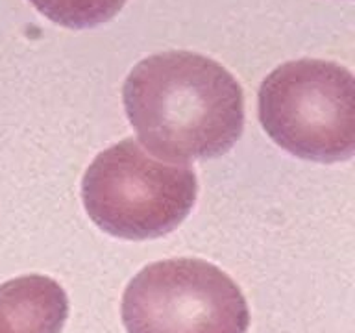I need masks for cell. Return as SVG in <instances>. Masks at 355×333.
Instances as JSON below:
<instances>
[{"label": "cell", "instance_id": "cell-6", "mask_svg": "<svg viewBox=\"0 0 355 333\" xmlns=\"http://www.w3.org/2000/svg\"><path fill=\"white\" fill-rule=\"evenodd\" d=\"M35 10L58 26L85 30L111 21L126 0H30Z\"/></svg>", "mask_w": 355, "mask_h": 333}, {"label": "cell", "instance_id": "cell-5", "mask_svg": "<svg viewBox=\"0 0 355 333\" xmlns=\"http://www.w3.org/2000/svg\"><path fill=\"white\" fill-rule=\"evenodd\" d=\"M69 298L60 283L41 274L0 285V333H61Z\"/></svg>", "mask_w": 355, "mask_h": 333}, {"label": "cell", "instance_id": "cell-3", "mask_svg": "<svg viewBox=\"0 0 355 333\" xmlns=\"http://www.w3.org/2000/svg\"><path fill=\"white\" fill-rule=\"evenodd\" d=\"M259 121L272 141L296 157L349 160L355 152L354 74L335 61H287L261 83Z\"/></svg>", "mask_w": 355, "mask_h": 333}, {"label": "cell", "instance_id": "cell-4", "mask_svg": "<svg viewBox=\"0 0 355 333\" xmlns=\"http://www.w3.org/2000/svg\"><path fill=\"white\" fill-rule=\"evenodd\" d=\"M128 333H246L250 311L237 283L207 261L144 266L122 296Z\"/></svg>", "mask_w": 355, "mask_h": 333}, {"label": "cell", "instance_id": "cell-1", "mask_svg": "<svg viewBox=\"0 0 355 333\" xmlns=\"http://www.w3.org/2000/svg\"><path fill=\"white\" fill-rule=\"evenodd\" d=\"M122 102L139 141L172 163L220 157L243 135L241 83L196 52L168 50L139 61L124 80Z\"/></svg>", "mask_w": 355, "mask_h": 333}, {"label": "cell", "instance_id": "cell-2", "mask_svg": "<svg viewBox=\"0 0 355 333\" xmlns=\"http://www.w3.org/2000/svg\"><path fill=\"white\" fill-rule=\"evenodd\" d=\"M198 183L187 163L155 160L133 139L100 152L82 182L83 205L105 233L128 241L163 237L193 210Z\"/></svg>", "mask_w": 355, "mask_h": 333}]
</instances>
